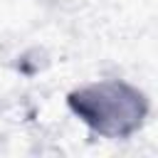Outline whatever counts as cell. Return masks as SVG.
I'll return each mask as SVG.
<instances>
[{
    "label": "cell",
    "mask_w": 158,
    "mask_h": 158,
    "mask_svg": "<svg viewBox=\"0 0 158 158\" xmlns=\"http://www.w3.org/2000/svg\"><path fill=\"white\" fill-rule=\"evenodd\" d=\"M69 114L104 141H128L151 116L148 94L126 79H94L67 91Z\"/></svg>",
    "instance_id": "obj_1"
}]
</instances>
